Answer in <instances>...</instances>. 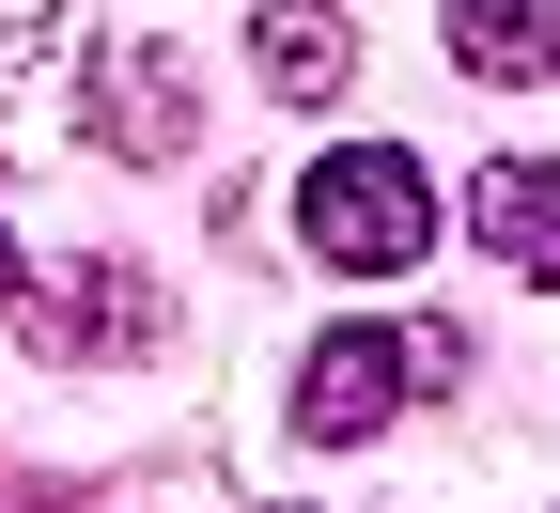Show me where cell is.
<instances>
[{
	"label": "cell",
	"instance_id": "ba28073f",
	"mask_svg": "<svg viewBox=\"0 0 560 513\" xmlns=\"http://www.w3.org/2000/svg\"><path fill=\"white\" fill-rule=\"evenodd\" d=\"M0 280H16V249H0Z\"/></svg>",
	"mask_w": 560,
	"mask_h": 513
},
{
	"label": "cell",
	"instance_id": "5b68a950",
	"mask_svg": "<svg viewBox=\"0 0 560 513\" xmlns=\"http://www.w3.org/2000/svg\"><path fill=\"white\" fill-rule=\"evenodd\" d=\"M249 47H265V79H280V94H342V62H359V32H342L327 0H265Z\"/></svg>",
	"mask_w": 560,
	"mask_h": 513
},
{
	"label": "cell",
	"instance_id": "277c9868",
	"mask_svg": "<svg viewBox=\"0 0 560 513\" xmlns=\"http://www.w3.org/2000/svg\"><path fill=\"white\" fill-rule=\"evenodd\" d=\"M452 62L467 79H545L560 62V0H452Z\"/></svg>",
	"mask_w": 560,
	"mask_h": 513
},
{
	"label": "cell",
	"instance_id": "8992f818",
	"mask_svg": "<svg viewBox=\"0 0 560 513\" xmlns=\"http://www.w3.org/2000/svg\"><path fill=\"white\" fill-rule=\"evenodd\" d=\"M94 109H125L109 125L125 156H172V140H187V79H172V62H94Z\"/></svg>",
	"mask_w": 560,
	"mask_h": 513
},
{
	"label": "cell",
	"instance_id": "52a82bcc",
	"mask_svg": "<svg viewBox=\"0 0 560 513\" xmlns=\"http://www.w3.org/2000/svg\"><path fill=\"white\" fill-rule=\"evenodd\" d=\"M62 47V0H0V79H16V62H47Z\"/></svg>",
	"mask_w": 560,
	"mask_h": 513
},
{
	"label": "cell",
	"instance_id": "6da1fadb",
	"mask_svg": "<svg viewBox=\"0 0 560 513\" xmlns=\"http://www.w3.org/2000/svg\"><path fill=\"white\" fill-rule=\"evenodd\" d=\"M296 234H312L342 280H405L420 249H436V187H420L405 140H342V156L296 172Z\"/></svg>",
	"mask_w": 560,
	"mask_h": 513
},
{
	"label": "cell",
	"instance_id": "7a4b0ae2",
	"mask_svg": "<svg viewBox=\"0 0 560 513\" xmlns=\"http://www.w3.org/2000/svg\"><path fill=\"white\" fill-rule=\"evenodd\" d=\"M436 374H452L436 327H327V342L296 358V435H327V452H342V435H374L405 389H436Z\"/></svg>",
	"mask_w": 560,
	"mask_h": 513
},
{
	"label": "cell",
	"instance_id": "3957f363",
	"mask_svg": "<svg viewBox=\"0 0 560 513\" xmlns=\"http://www.w3.org/2000/svg\"><path fill=\"white\" fill-rule=\"evenodd\" d=\"M467 234L499 249L514 280H560V172H545V156H499V172L467 187Z\"/></svg>",
	"mask_w": 560,
	"mask_h": 513
}]
</instances>
